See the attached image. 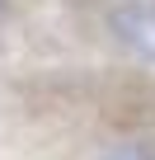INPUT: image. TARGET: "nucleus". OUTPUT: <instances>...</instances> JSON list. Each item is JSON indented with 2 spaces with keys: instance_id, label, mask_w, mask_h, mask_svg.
Returning a JSON list of instances; mask_svg holds the SVG:
<instances>
[{
  "instance_id": "1",
  "label": "nucleus",
  "mask_w": 155,
  "mask_h": 160,
  "mask_svg": "<svg viewBox=\"0 0 155 160\" xmlns=\"http://www.w3.org/2000/svg\"><path fill=\"white\" fill-rule=\"evenodd\" d=\"M108 28L132 57L155 61V0H122L108 14Z\"/></svg>"
},
{
  "instance_id": "2",
  "label": "nucleus",
  "mask_w": 155,
  "mask_h": 160,
  "mask_svg": "<svg viewBox=\"0 0 155 160\" xmlns=\"http://www.w3.org/2000/svg\"><path fill=\"white\" fill-rule=\"evenodd\" d=\"M99 160H155V151H150L146 141H118V146H108Z\"/></svg>"
},
{
  "instance_id": "3",
  "label": "nucleus",
  "mask_w": 155,
  "mask_h": 160,
  "mask_svg": "<svg viewBox=\"0 0 155 160\" xmlns=\"http://www.w3.org/2000/svg\"><path fill=\"white\" fill-rule=\"evenodd\" d=\"M0 10H5V0H0Z\"/></svg>"
}]
</instances>
